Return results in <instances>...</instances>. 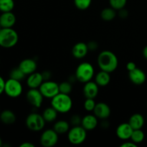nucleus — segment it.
Listing matches in <instances>:
<instances>
[{
  "instance_id": "1",
  "label": "nucleus",
  "mask_w": 147,
  "mask_h": 147,
  "mask_svg": "<svg viewBox=\"0 0 147 147\" xmlns=\"http://www.w3.org/2000/svg\"><path fill=\"white\" fill-rule=\"evenodd\" d=\"M97 63L100 70L111 73L117 69L119 66V59L113 52L103 50L98 54Z\"/></svg>"
},
{
  "instance_id": "2",
  "label": "nucleus",
  "mask_w": 147,
  "mask_h": 147,
  "mask_svg": "<svg viewBox=\"0 0 147 147\" xmlns=\"http://www.w3.org/2000/svg\"><path fill=\"white\" fill-rule=\"evenodd\" d=\"M73 100L69 94L59 93L51 99V106L58 113H68L73 108Z\"/></svg>"
},
{
  "instance_id": "3",
  "label": "nucleus",
  "mask_w": 147,
  "mask_h": 147,
  "mask_svg": "<svg viewBox=\"0 0 147 147\" xmlns=\"http://www.w3.org/2000/svg\"><path fill=\"white\" fill-rule=\"evenodd\" d=\"M76 80L80 83H86L90 81L95 76V69L93 65L88 62H83L78 65L75 73Z\"/></svg>"
},
{
  "instance_id": "4",
  "label": "nucleus",
  "mask_w": 147,
  "mask_h": 147,
  "mask_svg": "<svg viewBox=\"0 0 147 147\" xmlns=\"http://www.w3.org/2000/svg\"><path fill=\"white\" fill-rule=\"evenodd\" d=\"M18 33L11 28H2L0 30V46L4 48H11L17 44Z\"/></svg>"
},
{
  "instance_id": "5",
  "label": "nucleus",
  "mask_w": 147,
  "mask_h": 147,
  "mask_svg": "<svg viewBox=\"0 0 147 147\" xmlns=\"http://www.w3.org/2000/svg\"><path fill=\"white\" fill-rule=\"evenodd\" d=\"M87 131L81 126H74L67 132V139L73 145H80L86 141Z\"/></svg>"
},
{
  "instance_id": "6",
  "label": "nucleus",
  "mask_w": 147,
  "mask_h": 147,
  "mask_svg": "<svg viewBox=\"0 0 147 147\" xmlns=\"http://www.w3.org/2000/svg\"><path fill=\"white\" fill-rule=\"evenodd\" d=\"M45 120L42 115L37 113H32L27 116L25 124L27 129L34 132H38L42 130L45 126Z\"/></svg>"
},
{
  "instance_id": "7",
  "label": "nucleus",
  "mask_w": 147,
  "mask_h": 147,
  "mask_svg": "<svg viewBox=\"0 0 147 147\" xmlns=\"http://www.w3.org/2000/svg\"><path fill=\"white\" fill-rule=\"evenodd\" d=\"M23 91V87L21 81L9 78L5 82L4 93L7 96L16 98L21 96Z\"/></svg>"
},
{
  "instance_id": "8",
  "label": "nucleus",
  "mask_w": 147,
  "mask_h": 147,
  "mask_svg": "<svg viewBox=\"0 0 147 147\" xmlns=\"http://www.w3.org/2000/svg\"><path fill=\"white\" fill-rule=\"evenodd\" d=\"M41 93L45 98L52 99L60 93L59 84L53 80H44L39 88Z\"/></svg>"
},
{
  "instance_id": "9",
  "label": "nucleus",
  "mask_w": 147,
  "mask_h": 147,
  "mask_svg": "<svg viewBox=\"0 0 147 147\" xmlns=\"http://www.w3.org/2000/svg\"><path fill=\"white\" fill-rule=\"evenodd\" d=\"M58 134L54 129H46L40 136V144L44 147H53L55 146L58 142Z\"/></svg>"
},
{
  "instance_id": "10",
  "label": "nucleus",
  "mask_w": 147,
  "mask_h": 147,
  "mask_svg": "<svg viewBox=\"0 0 147 147\" xmlns=\"http://www.w3.org/2000/svg\"><path fill=\"white\" fill-rule=\"evenodd\" d=\"M26 98L28 103L37 109L41 107L44 99V96L39 88H30V90L27 92Z\"/></svg>"
},
{
  "instance_id": "11",
  "label": "nucleus",
  "mask_w": 147,
  "mask_h": 147,
  "mask_svg": "<svg viewBox=\"0 0 147 147\" xmlns=\"http://www.w3.org/2000/svg\"><path fill=\"white\" fill-rule=\"evenodd\" d=\"M93 112V114L98 119L100 120H104V119H109L111 113V110L110 106L107 103L100 102V103H96Z\"/></svg>"
},
{
  "instance_id": "12",
  "label": "nucleus",
  "mask_w": 147,
  "mask_h": 147,
  "mask_svg": "<svg viewBox=\"0 0 147 147\" xmlns=\"http://www.w3.org/2000/svg\"><path fill=\"white\" fill-rule=\"evenodd\" d=\"M133 128L131 126L129 122L128 123H122L118 126L116 130V134L119 139L122 141H127L131 139Z\"/></svg>"
},
{
  "instance_id": "13",
  "label": "nucleus",
  "mask_w": 147,
  "mask_h": 147,
  "mask_svg": "<svg viewBox=\"0 0 147 147\" xmlns=\"http://www.w3.org/2000/svg\"><path fill=\"white\" fill-rule=\"evenodd\" d=\"M129 78L133 84L136 86H141L146 81V76L144 70L136 67L132 71L129 72Z\"/></svg>"
},
{
  "instance_id": "14",
  "label": "nucleus",
  "mask_w": 147,
  "mask_h": 147,
  "mask_svg": "<svg viewBox=\"0 0 147 147\" xmlns=\"http://www.w3.org/2000/svg\"><path fill=\"white\" fill-rule=\"evenodd\" d=\"M83 88V95L86 98H96L99 92V86L95 81L87 82L84 83Z\"/></svg>"
},
{
  "instance_id": "15",
  "label": "nucleus",
  "mask_w": 147,
  "mask_h": 147,
  "mask_svg": "<svg viewBox=\"0 0 147 147\" xmlns=\"http://www.w3.org/2000/svg\"><path fill=\"white\" fill-rule=\"evenodd\" d=\"M19 67L27 76L36 72L37 64L34 59L27 58L20 62V65H19Z\"/></svg>"
},
{
  "instance_id": "16",
  "label": "nucleus",
  "mask_w": 147,
  "mask_h": 147,
  "mask_svg": "<svg viewBox=\"0 0 147 147\" xmlns=\"http://www.w3.org/2000/svg\"><path fill=\"white\" fill-rule=\"evenodd\" d=\"M88 51L87 43L79 42L75 44L72 48V55L76 59H83L87 55Z\"/></svg>"
},
{
  "instance_id": "17",
  "label": "nucleus",
  "mask_w": 147,
  "mask_h": 147,
  "mask_svg": "<svg viewBox=\"0 0 147 147\" xmlns=\"http://www.w3.org/2000/svg\"><path fill=\"white\" fill-rule=\"evenodd\" d=\"M98 118L94 114H87L82 118L81 126L87 131H93L97 127L98 124Z\"/></svg>"
},
{
  "instance_id": "18",
  "label": "nucleus",
  "mask_w": 147,
  "mask_h": 147,
  "mask_svg": "<svg viewBox=\"0 0 147 147\" xmlns=\"http://www.w3.org/2000/svg\"><path fill=\"white\" fill-rule=\"evenodd\" d=\"M16 16L12 11L2 12L0 15V24L2 28H11L16 23Z\"/></svg>"
},
{
  "instance_id": "19",
  "label": "nucleus",
  "mask_w": 147,
  "mask_h": 147,
  "mask_svg": "<svg viewBox=\"0 0 147 147\" xmlns=\"http://www.w3.org/2000/svg\"><path fill=\"white\" fill-rule=\"evenodd\" d=\"M44 81L42 73H34L27 76V85L30 88H39Z\"/></svg>"
},
{
  "instance_id": "20",
  "label": "nucleus",
  "mask_w": 147,
  "mask_h": 147,
  "mask_svg": "<svg viewBox=\"0 0 147 147\" xmlns=\"http://www.w3.org/2000/svg\"><path fill=\"white\" fill-rule=\"evenodd\" d=\"M94 81L98 85L99 87H105L110 83L111 75L108 72L100 70V71L94 76Z\"/></svg>"
},
{
  "instance_id": "21",
  "label": "nucleus",
  "mask_w": 147,
  "mask_h": 147,
  "mask_svg": "<svg viewBox=\"0 0 147 147\" xmlns=\"http://www.w3.org/2000/svg\"><path fill=\"white\" fill-rule=\"evenodd\" d=\"M145 123L144 116L140 113H134L132 115L129 120V123L131 125L134 130L135 129H142Z\"/></svg>"
},
{
  "instance_id": "22",
  "label": "nucleus",
  "mask_w": 147,
  "mask_h": 147,
  "mask_svg": "<svg viewBox=\"0 0 147 147\" xmlns=\"http://www.w3.org/2000/svg\"><path fill=\"white\" fill-rule=\"evenodd\" d=\"M0 120L4 124H12L16 121V116L11 111L4 110L0 113Z\"/></svg>"
},
{
  "instance_id": "23",
  "label": "nucleus",
  "mask_w": 147,
  "mask_h": 147,
  "mask_svg": "<svg viewBox=\"0 0 147 147\" xmlns=\"http://www.w3.org/2000/svg\"><path fill=\"white\" fill-rule=\"evenodd\" d=\"M53 129L58 134H64L70 130V123L65 120H59L55 123Z\"/></svg>"
},
{
  "instance_id": "24",
  "label": "nucleus",
  "mask_w": 147,
  "mask_h": 147,
  "mask_svg": "<svg viewBox=\"0 0 147 147\" xmlns=\"http://www.w3.org/2000/svg\"><path fill=\"white\" fill-rule=\"evenodd\" d=\"M57 114H58V112L53 106H51V107H48L45 109L42 115L46 122L50 123V122L55 121L57 119Z\"/></svg>"
},
{
  "instance_id": "25",
  "label": "nucleus",
  "mask_w": 147,
  "mask_h": 147,
  "mask_svg": "<svg viewBox=\"0 0 147 147\" xmlns=\"http://www.w3.org/2000/svg\"><path fill=\"white\" fill-rule=\"evenodd\" d=\"M116 10L111 7H106L103 9L100 12V17L103 20L106 22H111L114 20L116 17Z\"/></svg>"
},
{
  "instance_id": "26",
  "label": "nucleus",
  "mask_w": 147,
  "mask_h": 147,
  "mask_svg": "<svg viewBox=\"0 0 147 147\" xmlns=\"http://www.w3.org/2000/svg\"><path fill=\"white\" fill-rule=\"evenodd\" d=\"M144 138L145 134L142 129H135L133 131V133H132L130 139L138 145L144 140Z\"/></svg>"
},
{
  "instance_id": "27",
  "label": "nucleus",
  "mask_w": 147,
  "mask_h": 147,
  "mask_svg": "<svg viewBox=\"0 0 147 147\" xmlns=\"http://www.w3.org/2000/svg\"><path fill=\"white\" fill-rule=\"evenodd\" d=\"M14 7V0H0V11L1 12L12 11Z\"/></svg>"
},
{
  "instance_id": "28",
  "label": "nucleus",
  "mask_w": 147,
  "mask_h": 147,
  "mask_svg": "<svg viewBox=\"0 0 147 147\" xmlns=\"http://www.w3.org/2000/svg\"><path fill=\"white\" fill-rule=\"evenodd\" d=\"M26 75L20 70V67H17V68H14L13 70H11L9 73V77L10 78L14 79V80H24L26 77Z\"/></svg>"
},
{
  "instance_id": "29",
  "label": "nucleus",
  "mask_w": 147,
  "mask_h": 147,
  "mask_svg": "<svg viewBox=\"0 0 147 147\" xmlns=\"http://www.w3.org/2000/svg\"><path fill=\"white\" fill-rule=\"evenodd\" d=\"M59 90H60V93L70 94L73 90L72 83H70V81L62 82L59 84Z\"/></svg>"
},
{
  "instance_id": "30",
  "label": "nucleus",
  "mask_w": 147,
  "mask_h": 147,
  "mask_svg": "<svg viewBox=\"0 0 147 147\" xmlns=\"http://www.w3.org/2000/svg\"><path fill=\"white\" fill-rule=\"evenodd\" d=\"M110 6L116 11L123 9L126 5L127 0H109Z\"/></svg>"
},
{
  "instance_id": "31",
  "label": "nucleus",
  "mask_w": 147,
  "mask_h": 147,
  "mask_svg": "<svg viewBox=\"0 0 147 147\" xmlns=\"http://www.w3.org/2000/svg\"><path fill=\"white\" fill-rule=\"evenodd\" d=\"M92 0H74L76 8L80 10H86L90 7Z\"/></svg>"
},
{
  "instance_id": "32",
  "label": "nucleus",
  "mask_w": 147,
  "mask_h": 147,
  "mask_svg": "<svg viewBox=\"0 0 147 147\" xmlns=\"http://www.w3.org/2000/svg\"><path fill=\"white\" fill-rule=\"evenodd\" d=\"M96 105V103L95 102L94 98H86L83 103V107L86 111L91 112L93 111Z\"/></svg>"
},
{
  "instance_id": "33",
  "label": "nucleus",
  "mask_w": 147,
  "mask_h": 147,
  "mask_svg": "<svg viewBox=\"0 0 147 147\" xmlns=\"http://www.w3.org/2000/svg\"><path fill=\"white\" fill-rule=\"evenodd\" d=\"M81 121L82 117H80L79 115L75 114L73 116H72L71 118H70V124L73 125V126H79V125H81Z\"/></svg>"
},
{
  "instance_id": "34",
  "label": "nucleus",
  "mask_w": 147,
  "mask_h": 147,
  "mask_svg": "<svg viewBox=\"0 0 147 147\" xmlns=\"http://www.w3.org/2000/svg\"><path fill=\"white\" fill-rule=\"evenodd\" d=\"M87 45L89 51H96L98 48V44L96 41H90Z\"/></svg>"
},
{
  "instance_id": "35",
  "label": "nucleus",
  "mask_w": 147,
  "mask_h": 147,
  "mask_svg": "<svg viewBox=\"0 0 147 147\" xmlns=\"http://www.w3.org/2000/svg\"><path fill=\"white\" fill-rule=\"evenodd\" d=\"M121 147H136L137 146V144H135L134 142H129V141H126V142H123V144L120 145Z\"/></svg>"
},
{
  "instance_id": "36",
  "label": "nucleus",
  "mask_w": 147,
  "mask_h": 147,
  "mask_svg": "<svg viewBox=\"0 0 147 147\" xmlns=\"http://www.w3.org/2000/svg\"><path fill=\"white\" fill-rule=\"evenodd\" d=\"M42 77L44 80H50L52 77V73L51 72L49 71V70H45L42 73Z\"/></svg>"
},
{
  "instance_id": "37",
  "label": "nucleus",
  "mask_w": 147,
  "mask_h": 147,
  "mask_svg": "<svg viewBox=\"0 0 147 147\" xmlns=\"http://www.w3.org/2000/svg\"><path fill=\"white\" fill-rule=\"evenodd\" d=\"M129 15V12L126 9H125L124 8L121 9L119 10V16L122 19H125L128 17Z\"/></svg>"
},
{
  "instance_id": "38",
  "label": "nucleus",
  "mask_w": 147,
  "mask_h": 147,
  "mask_svg": "<svg viewBox=\"0 0 147 147\" xmlns=\"http://www.w3.org/2000/svg\"><path fill=\"white\" fill-rule=\"evenodd\" d=\"M136 63H134V62H129V63L126 64V69H127L128 71H132V70H134V69L136 68Z\"/></svg>"
},
{
  "instance_id": "39",
  "label": "nucleus",
  "mask_w": 147,
  "mask_h": 147,
  "mask_svg": "<svg viewBox=\"0 0 147 147\" xmlns=\"http://www.w3.org/2000/svg\"><path fill=\"white\" fill-rule=\"evenodd\" d=\"M5 80H4L1 76H0V95L2 94L4 92V87H5Z\"/></svg>"
},
{
  "instance_id": "40",
  "label": "nucleus",
  "mask_w": 147,
  "mask_h": 147,
  "mask_svg": "<svg viewBox=\"0 0 147 147\" xmlns=\"http://www.w3.org/2000/svg\"><path fill=\"white\" fill-rule=\"evenodd\" d=\"M20 147H34V144H32L30 143V142H24V143L21 144H20Z\"/></svg>"
},
{
  "instance_id": "41",
  "label": "nucleus",
  "mask_w": 147,
  "mask_h": 147,
  "mask_svg": "<svg viewBox=\"0 0 147 147\" xmlns=\"http://www.w3.org/2000/svg\"><path fill=\"white\" fill-rule=\"evenodd\" d=\"M100 124H101V127L103 128V129H107V128L109 126V123L106 121V119L103 120V121L101 122Z\"/></svg>"
},
{
  "instance_id": "42",
  "label": "nucleus",
  "mask_w": 147,
  "mask_h": 147,
  "mask_svg": "<svg viewBox=\"0 0 147 147\" xmlns=\"http://www.w3.org/2000/svg\"><path fill=\"white\" fill-rule=\"evenodd\" d=\"M142 53H143V56L145 59L147 60V45L146 47H144L143 51H142Z\"/></svg>"
},
{
  "instance_id": "43",
  "label": "nucleus",
  "mask_w": 147,
  "mask_h": 147,
  "mask_svg": "<svg viewBox=\"0 0 147 147\" xmlns=\"http://www.w3.org/2000/svg\"><path fill=\"white\" fill-rule=\"evenodd\" d=\"M2 146V140H1V139L0 138V147Z\"/></svg>"
},
{
  "instance_id": "44",
  "label": "nucleus",
  "mask_w": 147,
  "mask_h": 147,
  "mask_svg": "<svg viewBox=\"0 0 147 147\" xmlns=\"http://www.w3.org/2000/svg\"><path fill=\"white\" fill-rule=\"evenodd\" d=\"M1 29H2V27H1V24H0V30H1Z\"/></svg>"
}]
</instances>
